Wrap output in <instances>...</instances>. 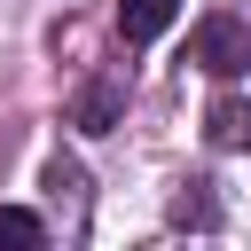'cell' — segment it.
Here are the masks:
<instances>
[{"mask_svg": "<svg viewBox=\"0 0 251 251\" xmlns=\"http://www.w3.org/2000/svg\"><path fill=\"white\" fill-rule=\"evenodd\" d=\"M188 63L212 71V78L251 71V16H204V24L188 31Z\"/></svg>", "mask_w": 251, "mask_h": 251, "instance_id": "1", "label": "cell"}, {"mask_svg": "<svg viewBox=\"0 0 251 251\" xmlns=\"http://www.w3.org/2000/svg\"><path fill=\"white\" fill-rule=\"evenodd\" d=\"M204 141H212V149H243V141H251V102H243V94H220V102L204 110Z\"/></svg>", "mask_w": 251, "mask_h": 251, "instance_id": "2", "label": "cell"}, {"mask_svg": "<svg viewBox=\"0 0 251 251\" xmlns=\"http://www.w3.org/2000/svg\"><path fill=\"white\" fill-rule=\"evenodd\" d=\"M173 16H180V0H118V31L126 39H157Z\"/></svg>", "mask_w": 251, "mask_h": 251, "instance_id": "3", "label": "cell"}, {"mask_svg": "<svg viewBox=\"0 0 251 251\" xmlns=\"http://www.w3.org/2000/svg\"><path fill=\"white\" fill-rule=\"evenodd\" d=\"M110 118H118V86H86L78 94V126L86 133H110Z\"/></svg>", "mask_w": 251, "mask_h": 251, "instance_id": "4", "label": "cell"}, {"mask_svg": "<svg viewBox=\"0 0 251 251\" xmlns=\"http://www.w3.org/2000/svg\"><path fill=\"white\" fill-rule=\"evenodd\" d=\"M39 235H47V227H39V212H16V204L0 212V243H8V251H31Z\"/></svg>", "mask_w": 251, "mask_h": 251, "instance_id": "5", "label": "cell"}]
</instances>
